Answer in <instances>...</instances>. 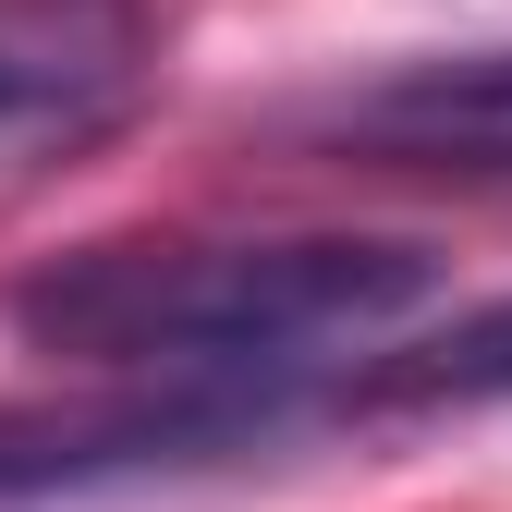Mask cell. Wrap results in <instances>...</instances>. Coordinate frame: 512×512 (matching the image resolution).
<instances>
[{"label":"cell","instance_id":"3","mask_svg":"<svg viewBox=\"0 0 512 512\" xmlns=\"http://www.w3.org/2000/svg\"><path fill=\"white\" fill-rule=\"evenodd\" d=\"M342 135L378 159H427V171H512V49L488 61H439V74H403L342 110Z\"/></svg>","mask_w":512,"mask_h":512},{"label":"cell","instance_id":"2","mask_svg":"<svg viewBox=\"0 0 512 512\" xmlns=\"http://www.w3.org/2000/svg\"><path fill=\"white\" fill-rule=\"evenodd\" d=\"M147 74V0H0V147L86 135Z\"/></svg>","mask_w":512,"mask_h":512},{"label":"cell","instance_id":"4","mask_svg":"<svg viewBox=\"0 0 512 512\" xmlns=\"http://www.w3.org/2000/svg\"><path fill=\"white\" fill-rule=\"evenodd\" d=\"M366 403H512V293L476 305V317H452L439 342L391 354L366 378Z\"/></svg>","mask_w":512,"mask_h":512},{"label":"cell","instance_id":"1","mask_svg":"<svg viewBox=\"0 0 512 512\" xmlns=\"http://www.w3.org/2000/svg\"><path fill=\"white\" fill-rule=\"evenodd\" d=\"M439 281L427 244L378 232H256V244H86L13 293L25 342L159 378H281L305 354L378 342Z\"/></svg>","mask_w":512,"mask_h":512}]
</instances>
